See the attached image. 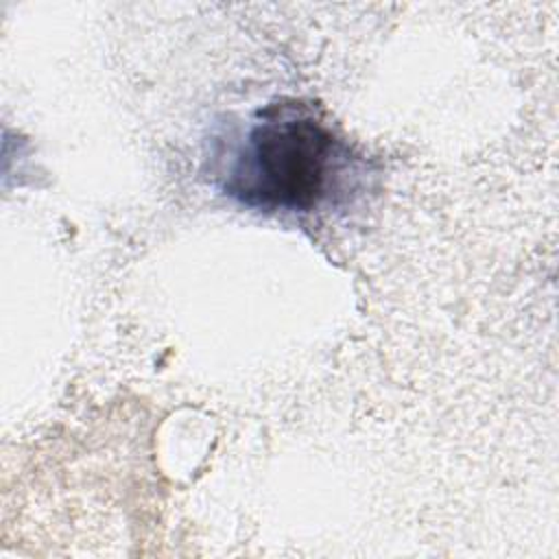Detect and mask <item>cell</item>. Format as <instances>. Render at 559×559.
<instances>
[{"instance_id": "cell-1", "label": "cell", "mask_w": 559, "mask_h": 559, "mask_svg": "<svg viewBox=\"0 0 559 559\" xmlns=\"http://www.w3.org/2000/svg\"><path fill=\"white\" fill-rule=\"evenodd\" d=\"M358 157L310 107L269 105L245 129L223 190L260 212L312 214L352 190Z\"/></svg>"}]
</instances>
